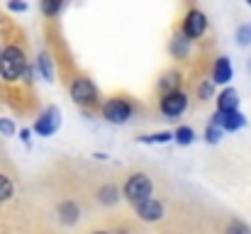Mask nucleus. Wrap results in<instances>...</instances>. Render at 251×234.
I'll list each match as a JSON object with an SVG mask.
<instances>
[{
  "label": "nucleus",
  "mask_w": 251,
  "mask_h": 234,
  "mask_svg": "<svg viewBox=\"0 0 251 234\" xmlns=\"http://www.w3.org/2000/svg\"><path fill=\"white\" fill-rule=\"evenodd\" d=\"M27 61H25V52L20 47H5L0 52V76L5 80H17L22 76Z\"/></svg>",
  "instance_id": "f257e3e1"
},
{
  "label": "nucleus",
  "mask_w": 251,
  "mask_h": 234,
  "mask_svg": "<svg viewBox=\"0 0 251 234\" xmlns=\"http://www.w3.org/2000/svg\"><path fill=\"white\" fill-rule=\"evenodd\" d=\"M125 198L132 203V205H139L142 200H149L151 198V193H154V183H151V178L149 176H144V173H134V176H129V181L125 183Z\"/></svg>",
  "instance_id": "f03ea898"
},
{
  "label": "nucleus",
  "mask_w": 251,
  "mask_h": 234,
  "mask_svg": "<svg viewBox=\"0 0 251 234\" xmlns=\"http://www.w3.org/2000/svg\"><path fill=\"white\" fill-rule=\"evenodd\" d=\"M132 112H134V107L127 100H122V98H112V100H107L102 105V117L107 122H112V125H125L132 117Z\"/></svg>",
  "instance_id": "7ed1b4c3"
},
{
  "label": "nucleus",
  "mask_w": 251,
  "mask_h": 234,
  "mask_svg": "<svg viewBox=\"0 0 251 234\" xmlns=\"http://www.w3.org/2000/svg\"><path fill=\"white\" fill-rule=\"evenodd\" d=\"M188 107V95L183 90H176V93H168V95H161V103H159V110L161 115L168 117V120H176L185 112Z\"/></svg>",
  "instance_id": "20e7f679"
},
{
  "label": "nucleus",
  "mask_w": 251,
  "mask_h": 234,
  "mask_svg": "<svg viewBox=\"0 0 251 234\" xmlns=\"http://www.w3.org/2000/svg\"><path fill=\"white\" fill-rule=\"evenodd\" d=\"M59 127H61V110H59L56 105L47 107V110L39 115V120L34 122V132L42 134V137H51V134H56Z\"/></svg>",
  "instance_id": "39448f33"
},
{
  "label": "nucleus",
  "mask_w": 251,
  "mask_h": 234,
  "mask_svg": "<svg viewBox=\"0 0 251 234\" xmlns=\"http://www.w3.org/2000/svg\"><path fill=\"white\" fill-rule=\"evenodd\" d=\"M205 29H207V17L200 12V10H188V15L183 17V37L190 42V39H198V37H202L205 34Z\"/></svg>",
  "instance_id": "423d86ee"
},
{
  "label": "nucleus",
  "mask_w": 251,
  "mask_h": 234,
  "mask_svg": "<svg viewBox=\"0 0 251 234\" xmlns=\"http://www.w3.org/2000/svg\"><path fill=\"white\" fill-rule=\"evenodd\" d=\"M71 98L81 105V107H90L98 103V88L88 80V78H76L71 85Z\"/></svg>",
  "instance_id": "0eeeda50"
},
{
  "label": "nucleus",
  "mask_w": 251,
  "mask_h": 234,
  "mask_svg": "<svg viewBox=\"0 0 251 234\" xmlns=\"http://www.w3.org/2000/svg\"><path fill=\"white\" fill-rule=\"evenodd\" d=\"M210 125L220 127L222 132H237V130H242L247 125V117L239 110L237 112H215L212 120H210Z\"/></svg>",
  "instance_id": "6e6552de"
},
{
  "label": "nucleus",
  "mask_w": 251,
  "mask_h": 234,
  "mask_svg": "<svg viewBox=\"0 0 251 234\" xmlns=\"http://www.w3.org/2000/svg\"><path fill=\"white\" fill-rule=\"evenodd\" d=\"M134 208H137L139 220H144V222H159V220L164 217V205H161L156 198L142 200V203H139V205H134Z\"/></svg>",
  "instance_id": "1a4fd4ad"
},
{
  "label": "nucleus",
  "mask_w": 251,
  "mask_h": 234,
  "mask_svg": "<svg viewBox=\"0 0 251 234\" xmlns=\"http://www.w3.org/2000/svg\"><path fill=\"white\" fill-rule=\"evenodd\" d=\"M234 76V69H232V61L227 56H220L215 61V69H212V83H220V85H227Z\"/></svg>",
  "instance_id": "9d476101"
},
{
  "label": "nucleus",
  "mask_w": 251,
  "mask_h": 234,
  "mask_svg": "<svg viewBox=\"0 0 251 234\" xmlns=\"http://www.w3.org/2000/svg\"><path fill=\"white\" fill-rule=\"evenodd\" d=\"M239 110V93L234 88H225L217 95V112H237Z\"/></svg>",
  "instance_id": "9b49d317"
},
{
  "label": "nucleus",
  "mask_w": 251,
  "mask_h": 234,
  "mask_svg": "<svg viewBox=\"0 0 251 234\" xmlns=\"http://www.w3.org/2000/svg\"><path fill=\"white\" fill-rule=\"evenodd\" d=\"M78 217H81V210H78V205H76L74 200H64V203L59 205V220H61L64 225H76Z\"/></svg>",
  "instance_id": "f8f14e48"
},
{
  "label": "nucleus",
  "mask_w": 251,
  "mask_h": 234,
  "mask_svg": "<svg viewBox=\"0 0 251 234\" xmlns=\"http://www.w3.org/2000/svg\"><path fill=\"white\" fill-rule=\"evenodd\" d=\"M178 88H180V74H178V71H168V74H164V76L159 78V90H161L164 95L176 93Z\"/></svg>",
  "instance_id": "ddd939ff"
},
{
  "label": "nucleus",
  "mask_w": 251,
  "mask_h": 234,
  "mask_svg": "<svg viewBox=\"0 0 251 234\" xmlns=\"http://www.w3.org/2000/svg\"><path fill=\"white\" fill-rule=\"evenodd\" d=\"M188 52H190V42H188L183 34H176L173 42H171V54H173L176 59H185Z\"/></svg>",
  "instance_id": "4468645a"
},
{
  "label": "nucleus",
  "mask_w": 251,
  "mask_h": 234,
  "mask_svg": "<svg viewBox=\"0 0 251 234\" xmlns=\"http://www.w3.org/2000/svg\"><path fill=\"white\" fill-rule=\"evenodd\" d=\"M98 200H100L102 205H115V203L120 200L117 185H102V188L98 190Z\"/></svg>",
  "instance_id": "2eb2a0df"
},
{
  "label": "nucleus",
  "mask_w": 251,
  "mask_h": 234,
  "mask_svg": "<svg viewBox=\"0 0 251 234\" xmlns=\"http://www.w3.org/2000/svg\"><path fill=\"white\" fill-rule=\"evenodd\" d=\"M173 139H176L180 147H188V144H193L195 132H193V127H178V130L173 132Z\"/></svg>",
  "instance_id": "dca6fc26"
},
{
  "label": "nucleus",
  "mask_w": 251,
  "mask_h": 234,
  "mask_svg": "<svg viewBox=\"0 0 251 234\" xmlns=\"http://www.w3.org/2000/svg\"><path fill=\"white\" fill-rule=\"evenodd\" d=\"M173 139V132H156V134H147V137H139L142 144H166Z\"/></svg>",
  "instance_id": "f3484780"
},
{
  "label": "nucleus",
  "mask_w": 251,
  "mask_h": 234,
  "mask_svg": "<svg viewBox=\"0 0 251 234\" xmlns=\"http://www.w3.org/2000/svg\"><path fill=\"white\" fill-rule=\"evenodd\" d=\"M12 195H15V185H12V181H10L7 176L0 173V203L10 200Z\"/></svg>",
  "instance_id": "a211bd4d"
},
{
  "label": "nucleus",
  "mask_w": 251,
  "mask_h": 234,
  "mask_svg": "<svg viewBox=\"0 0 251 234\" xmlns=\"http://www.w3.org/2000/svg\"><path fill=\"white\" fill-rule=\"evenodd\" d=\"M39 69H42V76L47 80H54V66H51V59H49L47 52L39 54Z\"/></svg>",
  "instance_id": "6ab92c4d"
},
{
  "label": "nucleus",
  "mask_w": 251,
  "mask_h": 234,
  "mask_svg": "<svg viewBox=\"0 0 251 234\" xmlns=\"http://www.w3.org/2000/svg\"><path fill=\"white\" fill-rule=\"evenodd\" d=\"M237 44L239 47H249L251 44V22L237 27Z\"/></svg>",
  "instance_id": "aec40b11"
},
{
  "label": "nucleus",
  "mask_w": 251,
  "mask_h": 234,
  "mask_svg": "<svg viewBox=\"0 0 251 234\" xmlns=\"http://www.w3.org/2000/svg\"><path fill=\"white\" fill-rule=\"evenodd\" d=\"M61 10H64V2H61V0H54V2H51V0H44V2H42V12H44L47 17H54V15H59Z\"/></svg>",
  "instance_id": "412c9836"
},
{
  "label": "nucleus",
  "mask_w": 251,
  "mask_h": 234,
  "mask_svg": "<svg viewBox=\"0 0 251 234\" xmlns=\"http://www.w3.org/2000/svg\"><path fill=\"white\" fill-rule=\"evenodd\" d=\"M222 130L220 127H215V125H207V130H205V142L207 144H220V139H222Z\"/></svg>",
  "instance_id": "4be33fe9"
},
{
  "label": "nucleus",
  "mask_w": 251,
  "mask_h": 234,
  "mask_svg": "<svg viewBox=\"0 0 251 234\" xmlns=\"http://www.w3.org/2000/svg\"><path fill=\"white\" fill-rule=\"evenodd\" d=\"M225 234H251V230L244 225V222H239V220H232L229 225H227V230Z\"/></svg>",
  "instance_id": "5701e85b"
},
{
  "label": "nucleus",
  "mask_w": 251,
  "mask_h": 234,
  "mask_svg": "<svg viewBox=\"0 0 251 234\" xmlns=\"http://www.w3.org/2000/svg\"><path fill=\"white\" fill-rule=\"evenodd\" d=\"M198 95H200L202 100L212 98V95H215V83H212V80H202V83L198 85Z\"/></svg>",
  "instance_id": "b1692460"
},
{
  "label": "nucleus",
  "mask_w": 251,
  "mask_h": 234,
  "mask_svg": "<svg viewBox=\"0 0 251 234\" xmlns=\"http://www.w3.org/2000/svg\"><path fill=\"white\" fill-rule=\"evenodd\" d=\"M0 134L12 137V134H15V125H12L10 120H0Z\"/></svg>",
  "instance_id": "393cba45"
},
{
  "label": "nucleus",
  "mask_w": 251,
  "mask_h": 234,
  "mask_svg": "<svg viewBox=\"0 0 251 234\" xmlns=\"http://www.w3.org/2000/svg\"><path fill=\"white\" fill-rule=\"evenodd\" d=\"M7 10L10 12H25L27 10V2H7Z\"/></svg>",
  "instance_id": "a878e982"
},
{
  "label": "nucleus",
  "mask_w": 251,
  "mask_h": 234,
  "mask_svg": "<svg viewBox=\"0 0 251 234\" xmlns=\"http://www.w3.org/2000/svg\"><path fill=\"white\" fill-rule=\"evenodd\" d=\"M22 76H25V80L29 83V80H32V76H34V69H32V66H25V71H22Z\"/></svg>",
  "instance_id": "bb28decb"
},
{
  "label": "nucleus",
  "mask_w": 251,
  "mask_h": 234,
  "mask_svg": "<svg viewBox=\"0 0 251 234\" xmlns=\"http://www.w3.org/2000/svg\"><path fill=\"white\" fill-rule=\"evenodd\" d=\"M20 137H22L25 142H29V130H22V132H20Z\"/></svg>",
  "instance_id": "cd10ccee"
},
{
  "label": "nucleus",
  "mask_w": 251,
  "mask_h": 234,
  "mask_svg": "<svg viewBox=\"0 0 251 234\" xmlns=\"http://www.w3.org/2000/svg\"><path fill=\"white\" fill-rule=\"evenodd\" d=\"M93 234H110V232H93Z\"/></svg>",
  "instance_id": "c85d7f7f"
},
{
  "label": "nucleus",
  "mask_w": 251,
  "mask_h": 234,
  "mask_svg": "<svg viewBox=\"0 0 251 234\" xmlns=\"http://www.w3.org/2000/svg\"><path fill=\"white\" fill-rule=\"evenodd\" d=\"M249 74H251V59H249Z\"/></svg>",
  "instance_id": "c756f323"
}]
</instances>
